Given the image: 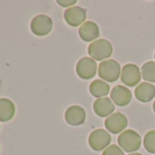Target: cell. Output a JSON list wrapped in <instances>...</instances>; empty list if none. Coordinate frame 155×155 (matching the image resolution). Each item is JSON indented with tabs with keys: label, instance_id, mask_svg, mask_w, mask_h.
<instances>
[{
	"label": "cell",
	"instance_id": "cell-18",
	"mask_svg": "<svg viewBox=\"0 0 155 155\" xmlns=\"http://www.w3.org/2000/svg\"><path fill=\"white\" fill-rule=\"evenodd\" d=\"M143 145L148 152L155 153V130H150L145 134Z\"/></svg>",
	"mask_w": 155,
	"mask_h": 155
},
{
	"label": "cell",
	"instance_id": "cell-8",
	"mask_svg": "<svg viewBox=\"0 0 155 155\" xmlns=\"http://www.w3.org/2000/svg\"><path fill=\"white\" fill-rule=\"evenodd\" d=\"M87 18V11L78 6L71 7L64 12V18L70 27H79L85 23Z\"/></svg>",
	"mask_w": 155,
	"mask_h": 155
},
{
	"label": "cell",
	"instance_id": "cell-17",
	"mask_svg": "<svg viewBox=\"0 0 155 155\" xmlns=\"http://www.w3.org/2000/svg\"><path fill=\"white\" fill-rule=\"evenodd\" d=\"M141 78L145 81L155 82V62L148 61L142 65L141 69Z\"/></svg>",
	"mask_w": 155,
	"mask_h": 155
},
{
	"label": "cell",
	"instance_id": "cell-20",
	"mask_svg": "<svg viewBox=\"0 0 155 155\" xmlns=\"http://www.w3.org/2000/svg\"><path fill=\"white\" fill-rule=\"evenodd\" d=\"M57 3L63 8H68L75 5L77 3V0H58Z\"/></svg>",
	"mask_w": 155,
	"mask_h": 155
},
{
	"label": "cell",
	"instance_id": "cell-7",
	"mask_svg": "<svg viewBox=\"0 0 155 155\" xmlns=\"http://www.w3.org/2000/svg\"><path fill=\"white\" fill-rule=\"evenodd\" d=\"M52 28H53V21L47 15L36 16L30 23V29L32 33L38 37L47 36L48 34L50 33Z\"/></svg>",
	"mask_w": 155,
	"mask_h": 155
},
{
	"label": "cell",
	"instance_id": "cell-1",
	"mask_svg": "<svg viewBox=\"0 0 155 155\" xmlns=\"http://www.w3.org/2000/svg\"><path fill=\"white\" fill-rule=\"evenodd\" d=\"M112 45L107 39L101 38L93 41L88 48V53L95 61L107 60L112 55Z\"/></svg>",
	"mask_w": 155,
	"mask_h": 155
},
{
	"label": "cell",
	"instance_id": "cell-4",
	"mask_svg": "<svg viewBox=\"0 0 155 155\" xmlns=\"http://www.w3.org/2000/svg\"><path fill=\"white\" fill-rule=\"evenodd\" d=\"M110 134L103 129L94 130L89 136V145L93 150L96 151L104 150L110 146Z\"/></svg>",
	"mask_w": 155,
	"mask_h": 155
},
{
	"label": "cell",
	"instance_id": "cell-19",
	"mask_svg": "<svg viewBox=\"0 0 155 155\" xmlns=\"http://www.w3.org/2000/svg\"><path fill=\"white\" fill-rule=\"evenodd\" d=\"M102 155H124V151L122 150V149L115 144L110 145L109 147H107L103 152Z\"/></svg>",
	"mask_w": 155,
	"mask_h": 155
},
{
	"label": "cell",
	"instance_id": "cell-9",
	"mask_svg": "<svg viewBox=\"0 0 155 155\" xmlns=\"http://www.w3.org/2000/svg\"><path fill=\"white\" fill-rule=\"evenodd\" d=\"M128 126L126 116L120 112H116L109 116L105 120V128L112 134L122 132Z\"/></svg>",
	"mask_w": 155,
	"mask_h": 155
},
{
	"label": "cell",
	"instance_id": "cell-13",
	"mask_svg": "<svg viewBox=\"0 0 155 155\" xmlns=\"http://www.w3.org/2000/svg\"><path fill=\"white\" fill-rule=\"evenodd\" d=\"M93 110L98 116L104 118L109 117L113 113V111L115 110V106L110 99L101 98L94 101Z\"/></svg>",
	"mask_w": 155,
	"mask_h": 155
},
{
	"label": "cell",
	"instance_id": "cell-2",
	"mask_svg": "<svg viewBox=\"0 0 155 155\" xmlns=\"http://www.w3.org/2000/svg\"><path fill=\"white\" fill-rule=\"evenodd\" d=\"M120 65L115 59H107L102 61L98 69L99 77L102 81L115 82L120 76Z\"/></svg>",
	"mask_w": 155,
	"mask_h": 155
},
{
	"label": "cell",
	"instance_id": "cell-12",
	"mask_svg": "<svg viewBox=\"0 0 155 155\" xmlns=\"http://www.w3.org/2000/svg\"><path fill=\"white\" fill-rule=\"evenodd\" d=\"M79 36L85 42L96 40L100 37V28L93 21H87L79 28Z\"/></svg>",
	"mask_w": 155,
	"mask_h": 155
},
{
	"label": "cell",
	"instance_id": "cell-15",
	"mask_svg": "<svg viewBox=\"0 0 155 155\" xmlns=\"http://www.w3.org/2000/svg\"><path fill=\"white\" fill-rule=\"evenodd\" d=\"M16 112L15 104L12 102V101L1 98L0 99V121L7 122L10 120Z\"/></svg>",
	"mask_w": 155,
	"mask_h": 155
},
{
	"label": "cell",
	"instance_id": "cell-10",
	"mask_svg": "<svg viewBox=\"0 0 155 155\" xmlns=\"http://www.w3.org/2000/svg\"><path fill=\"white\" fill-rule=\"evenodd\" d=\"M86 120L85 110L79 105H72L65 111V120L71 126H79Z\"/></svg>",
	"mask_w": 155,
	"mask_h": 155
},
{
	"label": "cell",
	"instance_id": "cell-23",
	"mask_svg": "<svg viewBox=\"0 0 155 155\" xmlns=\"http://www.w3.org/2000/svg\"><path fill=\"white\" fill-rule=\"evenodd\" d=\"M154 58H155V54H154Z\"/></svg>",
	"mask_w": 155,
	"mask_h": 155
},
{
	"label": "cell",
	"instance_id": "cell-16",
	"mask_svg": "<svg viewBox=\"0 0 155 155\" xmlns=\"http://www.w3.org/2000/svg\"><path fill=\"white\" fill-rule=\"evenodd\" d=\"M110 85L102 80H95L90 85V92L95 98H102L110 92Z\"/></svg>",
	"mask_w": 155,
	"mask_h": 155
},
{
	"label": "cell",
	"instance_id": "cell-11",
	"mask_svg": "<svg viewBox=\"0 0 155 155\" xmlns=\"http://www.w3.org/2000/svg\"><path fill=\"white\" fill-rule=\"evenodd\" d=\"M132 95L130 91L121 85L115 86L110 91V99L118 107H125L130 104Z\"/></svg>",
	"mask_w": 155,
	"mask_h": 155
},
{
	"label": "cell",
	"instance_id": "cell-6",
	"mask_svg": "<svg viewBox=\"0 0 155 155\" xmlns=\"http://www.w3.org/2000/svg\"><path fill=\"white\" fill-rule=\"evenodd\" d=\"M141 79V73L140 68L132 63L126 64L120 72L121 82L129 87H134L138 85Z\"/></svg>",
	"mask_w": 155,
	"mask_h": 155
},
{
	"label": "cell",
	"instance_id": "cell-3",
	"mask_svg": "<svg viewBox=\"0 0 155 155\" xmlns=\"http://www.w3.org/2000/svg\"><path fill=\"white\" fill-rule=\"evenodd\" d=\"M118 144L126 152H134L140 148L141 138L140 134L133 130H126L118 137Z\"/></svg>",
	"mask_w": 155,
	"mask_h": 155
},
{
	"label": "cell",
	"instance_id": "cell-14",
	"mask_svg": "<svg viewBox=\"0 0 155 155\" xmlns=\"http://www.w3.org/2000/svg\"><path fill=\"white\" fill-rule=\"evenodd\" d=\"M134 94L139 101L149 102L155 97V86L148 82H141L136 87Z\"/></svg>",
	"mask_w": 155,
	"mask_h": 155
},
{
	"label": "cell",
	"instance_id": "cell-21",
	"mask_svg": "<svg viewBox=\"0 0 155 155\" xmlns=\"http://www.w3.org/2000/svg\"><path fill=\"white\" fill-rule=\"evenodd\" d=\"M129 155H142V154L139 153V152H132V153H130Z\"/></svg>",
	"mask_w": 155,
	"mask_h": 155
},
{
	"label": "cell",
	"instance_id": "cell-22",
	"mask_svg": "<svg viewBox=\"0 0 155 155\" xmlns=\"http://www.w3.org/2000/svg\"><path fill=\"white\" fill-rule=\"evenodd\" d=\"M152 110H153V111L155 112V101H154V102H153V105H152Z\"/></svg>",
	"mask_w": 155,
	"mask_h": 155
},
{
	"label": "cell",
	"instance_id": "cell-5",
	"mask_svg": "<svg viewBox=\"0 0 155 155\" xmlns=\"http://www.w3.org/2000/svg\"><path fill=\"white\" fill-rule=\"evenodd\" d=\"M97 68L98 66L96 61L89 57L81 58L76 66L77 74L82 80H91L94 78L98 70Z\"/></svg>",
	"mask_w": 155,
	"mask_h": 155
}]
</instances>
